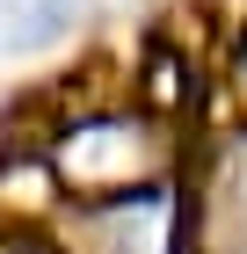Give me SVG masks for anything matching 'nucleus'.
I'll use <instances>...</instances> for the list:
<instances>
[{"label":"nucleus","instance_id":"obj_3","mask_svg":"<svg viewBox=\"0 0 247 254\" xmlns=\"http://www.w3.org/2000/svg\"><path fill=\"white\" fill-rule=\"evenodd\" d=\"M182 189H189V254H247V124L204 138Z\"/></svg>","mask_w":247,"mask_h":254},{"label":"nucleus","instance_id":"obj_5","mask_svg":"<svg viewBox=\"0 0 247 254\" xmlns=\"http://www.w3.org/2000/svg\"><path fill=\"white\" fill-rule=\"evenodd\" d=\"M226 95L240 102V124H247V22H240V37H233V59H226Z\"/></svg>","mask_w":247,"mask_h":254},{"label":"nucleus","instance_id":"obj_1","mask_svg":"<svg viewBox=\"0 0 247 254\" xmlns=\"http://www.w3.org/2000/svg\"><path fill=\"white\" fill-rule=\"evenodd\" d=\"M51 160H58V175H66V203H95V196L146 189V182H174L167 131L146 109H109V117L66 124Z\"/></svg>","mask_w":247,"mask_h":254},{"label":"nucleus","instance_id":"obj_6","mask_svg":"<svg viewBox=\"0 0 247 254\" xmlns=\"http://www.w3.org/2000/svg\"><path fill=\"white\" fill-rule=\"evenodd\" d=\"M0 254H58V240H29V233H15V240H0Z\"/></svg>","mask_w":247,"mask_h":254},{"label":"nucleus","instance_id":"obj_4","mask_svg":"<svg viewBox=\"0 0 247 254\" xmlns=\"http://www.w3.org/2000/svg\"><path fill=\"white\" fill-rule=\"evenodd\" d=\"M95 15V0H0V59H44Z\"/></svg>","mask_w":247,"mask_h":254},{"label":"nucleus","instance_id":"obj_7","mask_svg":"<svg viewBox=\"0 0 247 254\" xmlns=\"http://www.w3.org/2000/svg\"><path fill=\"white\" fill-rule=\"evenodd\" d=\"M95 7H124V0H95Z\"/></svg>","mask_w":247,"mask_h":254},{"label":"nucleus","instance_id":"obj_2","mask_svg":"<svg viewBox=\"0 0 247 254\" xmlns=\"http://www.w3.org/2000/svg\"><path fill=\"white\" fill-rule=\"evenodd\" d=\"M58 254H189V189H182V175L124 189V196H95V203H66Z\"/></svg>","mask_w":247,"mask_h":254}]
</instances>
